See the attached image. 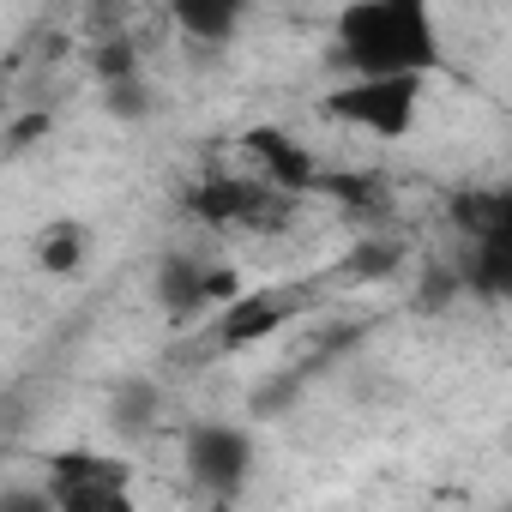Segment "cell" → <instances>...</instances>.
<instances>
[{
    "label": "cell",
    "instance_id": "5",
    "mask_svg": "<svg viewBox=\"0 0 512 512\" xmlns=\"http://www.w3.org/2000/svg\"><path fill=\"white\" fill-rule=\"evenodd\" d=\"M247 464H253V440H247L241 428H229V422H199V428H187V470H193L217 500H229V494L247 482Z\"/></svg>",
    "mask_w": 512,
    "mask_h": 512
},
{
    "label": "cell",
    "instance_id": "10",
    "mask_svg": "<svg viewBox=\"0 0 512 512\" xmlns=\"http://www.w3.org/2000/svg\"><path fill=\"white\" fill-rule=\"evenodd\" d=\"M157 302L175 314V320H193L211 308V266H193V260H163L157 272Z\"/></svg>",
    "mask_w": 512,
    "mask_h": 512
},
{
    "label": "cell",
    "instance_id": "6",
    "mask_svg": "<svg viewBox=\"0 0 512 512\" xmlns=\"http://www.w3.org/2000/svg\"><path fill=\"white\" fill-rule=\"evenodd\" d=\"M241 157H253V169H260L272 187H314L320 181V163H314V151L290 133V127H272V121H260V127H247L241 133Z\"/></svg>",
    "mask_w": 512,
    "mask_h": 512
},
{
    "label": "cell",
    "instance_id": "2",
    "mask_svg": "<svg viewBox=\"0 0 512 512\" xmlns=\"http://www.w3.org/2000/svg\"><path fill=\"white\" fill-rule=\"evenodd\" d=\"M416 109H422V73H350V85H338L320 103V115L362 127L374 139H404L416 127Z\"/></svg>",
    "mask_w": 512,
    "mask_h": 512
},
{
    "label": "cell",
    "instance_id": "12",
    "mask_svg": "<svg viewBox=\"0 0 512 512\" xmlns=\"http://www.w3.org/2000/svg\"><path fill=\"white\" fill-rule=\"evenodd\" d=\"M151 410H157V392L151 386H127V398L115 404V428H145Z\"/></svg>",
    "mask_w": 512,
    "mask_h": 512
},
{
    "label": "cell",
    "instance_id": "1",
    "mask_svg": "<svg viewBox=\"0 0 512 512\" xmlns=\"http://www.w3.org/2000/svg\"><path fill=\"white\" fill-rule=\"evenodd\" d=\"M338 55L350 73H434V0H350L338 13Z\"/></svg>",
    "mask_w": 512,
    "mask_h": 512
},
{
    "label": "cell",
    "instance_id": "11",
    "mask_svg": "<svg viewBox=\"0 0 512 512\" xmlns=\"http://www.w3.org/2000/svg\"><path fill=\"white\" fill-rule=\"evenodd\" d=\"M79 253H85L79 223H49V235L37 241V260H43V272H55V278H73V272H79Z\"/></svg>",
    "mask_w": 512,
    "mask_h": 512
},
{
    "label": "cell",
    "instance_id": "4",
    "mask_svg": "<svg viewBox=\"0 0 512 512\" xmlns=\"http://www.w3.org/2000/svg\"><path fill=\"white\" fill-rule=\"evenodd\" d=\"M464 217H470L464 229L476 235L470 290H476V296H494V302H512V187L470 199Z\"/></svg>",
    "mask_w": 512,
    "mask_h": 512
},
{
    "label": "cell",
    "instance_id": "13",
    "mask_svg": "<svg viewBox=\"0 0 512 512\" xmlns=\"http://www.w3.org/2000/svg\"><path fill=\"white\" fill-rule=\"evenodd\" d=\"M43 127H49V115H25V121H19V133H13V145H25V139H37Z\"/></svg>",
    "mask_w": 512,
    "mask_h": 512
},
{
    "label": "cell",
    "instance_id": "8",
    "mask_svg": "<svg viewBox=\"0 0 512 512\" xmlns=\"http://www.w3.org/2000/svg\"><path fill=\"white\" fill-rule=\"evenodd\" d=\"M284 320H290V302L278 290H241L235 302L217 308V326L211 332H217V350H247V344L272 338Z\"/></svg>",
    "mask_w": 512,
    "mask_h": 512
},
{
    "label": "cell",
    "instance_id": "7",
    "mask_svg": "<svg viewBox=\"0 0 512 512\" xmlns=\"http://www.w3.org/2000/svg\"><path fill=\"white\" fill-rule=\"evenodd\" d=\"M193 217H205L211 229H235V223H260L272 211V193L260 181H247V175H205L193 193H187Z\"/></svg>",
    "mask_w": 512,
    "mask_h": 512
},
{
    "label": "cell",
    "instance_id": "3",
    "mask_svg": "<svg viewBox=\"0 0 512 512\" xmlns=\"http://www.w3.org/2000/svg\"><path fill=\"white\" fill-rule=\"evenodd\" d=\"M49 500L61 512H127V464L103 452H55L49 458Z\"/></svg>",
    "mask_w": 512,
    "mask_h": 512
},
{
    "label": "cell",
    "instance_id": "9",
    "mask_svg": "<svg viewBox=\"0 0 512 512\" xmlns=\"http://www.w3.org/2000/svg\"><path fill=\"white\" fill-rule=\"evenodd\" d=\"M247 7H253V0H169V19L193 43H229Z\"/></svg>",
    "mask_w": 512,
    "mask_h": 512
}]
</instances>
